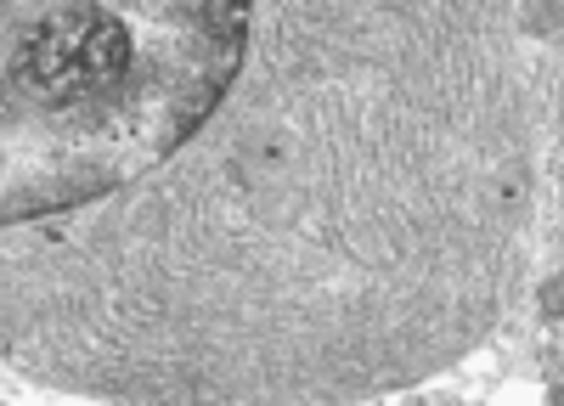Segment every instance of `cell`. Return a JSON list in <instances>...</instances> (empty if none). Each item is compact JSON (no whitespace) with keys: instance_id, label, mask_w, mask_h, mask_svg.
<instances>
[{"instance_id":"1","label":"cell","mask_w":564,"mask_h":406,"mask_svg":"<svg viewBox=\"0 0 564 406\" xmlns=\"http://www.w3.org/2000/svg\"><path fill=\"white\" fill-rule=\"evenodd\" d=\"M130 63V34L119 18L97 7H74L40 18L18 52V79L45 102H74L90 90H108Z\"/></svg>"}]
</instances>
